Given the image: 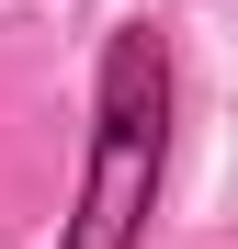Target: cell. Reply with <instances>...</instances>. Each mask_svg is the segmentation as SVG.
Here are the masks:
<instances>
[{"instance_id": "cell-1", "label": "cell", "mask_w": 238, "mask_h": 249, "mask_svg": "<svg viewBox=\"0 0 238 249\" xmlns=\"http://www.w3.org/2000/svg\"><path fill=\"white\" fill-rule=\"evenodd\" d=\"M159 113H170V57L136 23L102 57V147H91V193H79V238L68 249H125L136 238L147 181H159Z\"/></svg>"}]
</instances>
